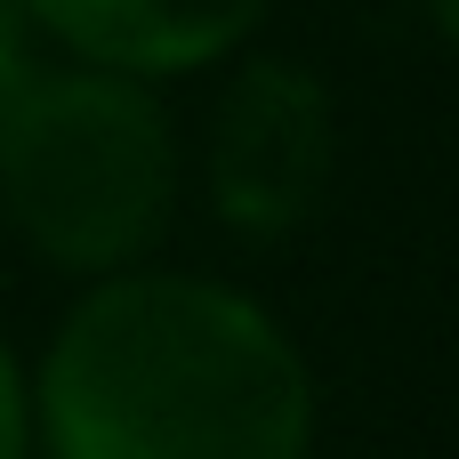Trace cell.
Segmentation results:
<instances>
[{
	"label": "cell",
	"instance_id": "7",
	"mask_svg": "<svg viewBox=\"0 0 459 459\" xmlns=\"http://www.w3.org/2000/svg\"><path fill=\"white\" fill-rule=\"evenodd\" d=\"M428 16H436V24H444V32L459 40V0H428Z\"/></svg>",
	"mask_w": 459,
	"mask_h": 459
},
{
	"label": "cell",
	"instance_id": "1",
	"mask_svg": "<svg viewBox=\"0 0 459 459\" xmlns=\"http://www.w3.org/2000/svg\"><path fill=\"white\" fill-rule=\"evenodd\" d=\"M40 420L56 459H299L315 387L250 299L194 274H121L56 331Z\"/></svg>",
	"mask_w": 459,
	"mask_h": 459
},
{
	"label": "cell",
	"instance_id": "6",
	"mask_svg": "<svg viewBox=\"0 0 459 459\" xmlns=\"http://www.w3.org/2000/svg\"><path fill=\"white\" fill-rule=\"evenodd\" d=\"M24 40V0H0V48Z\"/></svg>",
	"mask_w": 459,
	"mask_h": 459
},
{
	"label": "cell",
	"instance_id": "5",
	"mask_svg": "<svg viewBox=\"0 0 459 459\" xmlns=\"http://www.w3.org/2000/svg\"><path fill=\"white\" fill-rule=\"evenodd\" d=\"M0 459H24V395H16L8 347H0Z\"/></svg>",
	"mask_w": 459,
	"mask_h": 459
},
{
	"label": "cell",
	"instance_id": "4",
	"mask_svg": "<svg viewBox=\"0 0 459 459\" xmlns=\"http://www.w3.org/2000/svg\"><path fill=\"white\" fill-rule=\"evenodd\" d=\"M266 0H24L56 40H73L97 65L121 73H178L218 48H234L258 24Z\"/></svg>",
	"mask_w": 459,
	"mask_h": 459
},
{
	"label": "cell",
	"instance_id": "2",
	"mask_svg": "<svg viewBox=\"0 0 459 459\" xmlns=\"http://www.w3.org/2000/svg\"><path fill=\"white\" fill-rule=\"evenodd\" d=\"M161 105L113 73H56L0 48V210L56 266H121L169 218Z\"/></svg>",
	"mask_w": 459,
	"mask_h": 459
},
{
	"label": "cell",
	"instance_id": "3",
	"mask_svg": "<svg viewBox=\"0 0 459 459\" xmlns=\"http://www.w3.org/2000/svg\"><path fill=\"white\" fill-rule=\"evenodd\" d=\"M323 169H331V97H323V81L307 65H282V56L242 65L234 89L218 97V121H210V194H218V210L250 234H282L323 194Z\"/></svg>",
	"mask_w": 459,
	"mask_h": 459
}]
</instances>
